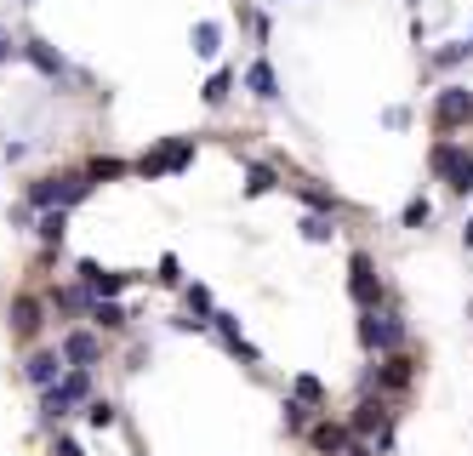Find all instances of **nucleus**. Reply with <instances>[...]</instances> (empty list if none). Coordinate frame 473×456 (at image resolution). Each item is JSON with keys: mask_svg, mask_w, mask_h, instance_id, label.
<instances>
[{"mask_svg": "<svg viewBox=\"0 0 473 456\" xmlns=\"http://www.w3.org/2000/svg\"><path fill=\"white\" fill-rule=\"evenodd\" d=\"M473 125V91L468 86H439L434 91V132L439 137H456Z\"/></svg>", "mask_w": 473, "mask_h": 456, "instance_id": "obj_7", "label": "nucleus"}, {"mask_svg": "<svg viewBox=\"0 0 473 456\" xmlns=\"http://www.w3.org/2000/svg\"><path fill=\"white\" fill-rule=\"evenodd\" d=\"M188 166H194V137H166V143L149 149L132 171L137 177H177V171H188Z\"/></svg>", "mask_w": 473, "mask_h": 456, "instance_id": "obj_8", "label": "nucleus"}, {"mask_svg": "<svg viewBox=\"0 0 473 456\" xmlns=\"http://www.w3.org/2000/svg\"><path fill=\"white\" fill-rule=\"evenodd\" d=\"M297 200H303L308 211H337V217H342V200H337V194H325V188H308V183H297Z\"/></svg>", "mask_w": 473, "mask_h": 456, "instance_id": "obj_23", "label": "nucleus"}, {"mask_svg": "<svg viewBox=\"0 0 473 456\" xmlns=\"http://www.w3.org/2000/svg\"><path fill=\"white\" fill-rule=\"evenodd\" d=\"M348 297H354V308H359V314L383 308V274H376L371 251H354V257H348Z\"/></svg>", "mask_w": 473, "mask_h": 456, "instance_id": "obj_9", "label": "nucleus"}, {"mask_svg": "<svg viewBox=\"0 0 473 456\" xmlns=\"http://www.w3.org/2000/svg\"><path fill=\"white\" fill-rule=\"evenodd\" d=\"M23 52V46H12V35H0V63H6V57H18Z\"/></svg>", "mask_w": 473, "mask_h": 456, "instance_id": "obj_33", "label": "nucleus"}, {"mask_svg": "<svg viewBox=\"0 0 473 456\" xmlns=\"http://www.w3.org/2000/svg\"><path fill=\"white\" fill-rule=\"evenodd\" d=\"M125 171H132L125 160H115V154H98V160L86 166V177H91V183H115V177H125Z\"/></svg>", "mask_w": 473, "mask_h": 456, "instance_id": "obj_26", "label": "nucleus"}, {"mask_svg": "<svg viewBox=\"0 0 473 456\" xmlns=\"http://www.w3.org/2000/svg\"><path fill=\"white\" fill-rule=\"evenodd\" d=\"M23 57L35 63V69L46 74V81H57V86H63V81H74V74H69V63H63V57H57L46 40H23Z\"/></svg>", "mask_w": 473, "mask_h": 456, "instance_id": "obj_15", "label": "nucleus"}, {"mask_svg": "<svg viewBox=\"0 0 473 456\" xmlns=\"http://www.w3.org/2000/svg\"><path fill=\"white\" fill-rule=\"evenodd\" d=\"M405 6H422V0H405Z\"/></svg>", "mask_w": 473, "mask_h": 456, "instance_id": "obj_37", "label": "nucleus"}, {"mask_svg": "<svg viewBox=\"0 0 473 456\" xmlns=\"http://www.w3.org/2000/svg\"><path fill=\"white\" fill-rule=\"evenodd\" d=\"M468 314H473V303H468Z\"/></svg>", "mask_w": 473, "mask_h": 456, "instance_id": "obj_38", "label": "nucleus"}, {"mask_svg": "<svg viewBox=\"0 0 473 456\" xmlns=\"http://www.w3.org/2000/svg\"><path fill=\"white\" fill-rule=\"evenodd\" d=\"M86 400H91V371H63V383L40 394V422H63L74 405H86Z\"/></svg>", "mask_w": 473, "mask_h": 456, "instance_id": "obj_6", "label": "nucleus"}, {"mask_svg": "<svg viewBox=\"0 0 473 456\" xmlns=\"http://www.w3.org/2000/svg\"><path fill=\"white\" fill-rule=\"evenodd\" d=\"M342 456H376V451L366 445V439H354V445H348V451H342Z\"/></svg>", "mask_w": 473, "mask_h": 456, "instance_id": "obj_34", "label": "nucleus"}, {"mask_svg": "<svg viewBox=\"0 0 473 456\" xmlns=\"http://www.w3.org/2000/svg\"><path fill=\"white\" fill-rule=\"evenodd\" d=\"M63 371H69V366H63V354H57V348H35V354L23 359V383H35L40 394L63 383Z\"/></svg>", "mask_w": 473, "mask_h": 456, "instance_id": "obj_13", "label": "nucleus"}, {"mask_svg": "<svg viewBox=\"0 0 473 456\" xmlns=\"http://www.w3.org/2000/svg\"><path fill=\"white\" fill-rule=\"evenodd\" d=\"M268 188H280V171L268 166V160H251V166H245V200L268 194Z\"/></svg>", "mask_w": 473, "mask_h": 456, "instance_id": "obj_19", "label": "nucleus"}, {"mask_svg": "<svg viewBox=\"0 0 473 456\" xmlns=\"http://www.w3.org/2000/svg\"><path fill=\"white\" fill-rule=\"evenodd\" d=\"M348 434H354V439H366L371 451H393V411H388V400L359 394L354 417H348Z\"/></svg>", "mask_w": 473, "mask_h": 456, "instance_id": "obj_4", "label": "nucleus"}, {"mask_svg": "<svg viewBox=\"0 0 473 456\" xmlns=\"http://www.w3.org/2000/svg\"><path fill=\"white\" fill-rule=\"evenodd\" d=\"M154 280H160V286H183V262L166 251V257H160V274H154Z\"/></svg>", "mask_w": 473, "mask_h": 456, "instance_id": "obj_32", "label": "nucleus"}, {"mask_svg": "<svg viewBox=\"0 0 473 456\" xmlns=\"http://www.w3.org/2000/svg\"><path fill=\"white\" fill-rule=\"evenodd\" d=\"M291 394L303 400V405H314V411H320V405H325V383H320V376H308V371H303V376L291 383Z\"/></svg>", "mask_w": 473, "mask_h": 456, "instance_id": "obj_29", "label": "nucleus"}, {"mask_svg": "<svg viewBox=\"0 0 473 456\" xmlns=\"http://www.w3.org/2000/svg\"><path fill=\"white\" fill-rule=\"evenodd\" d=\"M63 228H69V211H40V223H35L40 245H63Z\"/></svg>", "mask_w": 473, "mask_h": 456, "instance_id": "obj_22", "label": "nucleus"}, {"mask_svg": "<svg viewBox=\"0 0 473 456\" xmlns=\"http://www.w3.org/2000/svg\"><path fill=\"white\" fill-rule=\"evenodd\" d=\"M245 91H251L257 103H274V98H280V74H274V63H268V57H257V63L245 69Z\"/></svg>", "mask_w": 473, "mask_h": 456, "instance_id": "obj_16", "label": "nucleus"}, {"mask_svg": "<svg viewBox=\"0 0 473 456\" xmlns=\"http://www.w3.org/2000/svg\"><path fill=\"white\" fill-rule=\"evenodd\" d=\"M337 234H342V217H337V211H308V217H303V240H308V245H331Z\"/></svg>", "mask_w": 473, "mask_h": 456, "instance_id": "obj_17", "label": "nucleus"}, {"mask_svg": "<svg viewBox=\"0 0 473 456\" xmlns=\"http://www.w3.org/2000/svg\"><path fill=\"white\" fill-rule=\"evenodd\" d=\"M428 171H434L439 183H451V194H473V154L456 143V137H434Z\"/></svg>", "mask_w": 473, "mask_h": 456, "instance_id": "obj_3", "label": "nucleus"}, {"mask_svg": "<svg viewBox=\"0 0 473 456\" xmlns=\"http://www.w3.org/2000/svg\"><path fill=\"white\" fill-rule=\"evenodd\" d=\"M428 223H434V206H428V200H422V194H417V200H405V211H400V228H417V234H422Z\"/></svg>", "mask_w": 473, "mask_h": 456, "instance_id": "obj_25", "label": "nucleus"}, {"mask_svg": "<svg viewBox=\"0 0 473 456\" xmlns=\"http://www.w3.org/2000/svg\"><path fill=\"white\" fill-rule=\"evenodd\" d=\"M462 245L473 251V217H468V223H462Z\"/></svg>", "mask_w": 473, "mask_h": 456, "instance_id": "obj_36", "label": "nucleus"}, {"mask_svg": "<svg viewBox=\"0 0 473 456\" xmlns=\"http://www.w3.org/2000/svg\"><path fill=\"white\" fill-rule=\"evenodd\" d=\"M74 280H81V286H86V297H91V303H115V297L125 291V286H132V280L137 274H115V269H98V262H81V269H74Z\"/></svg>", "mask_w": 473, "mask_h": 456, "instance_id": "obj_10", "label": "nucleus"}, {"mask_svg": "<svg viewBox=\"0 0 473 456\" xmlns=\"http://www.w3.org/2000/svg\"><path fill=\"white\" fill-rule=\"evenodd\" d=\"M57 354H63V366H69V371H91L103 359V337L98 331H69V337L57 342Z\"/></svg>", "mask_w": 473, "mask_h": 456, "instance_id": "obj_12", "label": "nucleus"}, {"mask_svg": "<svg viewBox=\"0 0 473 456\" xmlns=\"http://www.w3.org/2000/svg\"><path fill=\"white\" fill-rule=\"evenodd\" d=\"M359 342H366V354H376V359L405 354L411 325H405V314H393V308H371V314H359Z\"/></svg>", "mask_w": 473, "mask_h": 456, "instance_id": "obj_2", "label": "nucleus"}, {"mask_svg": "<svg viewBox=\"0 0 473 456\" xmlns=\"http://www.w3.org/2000/svg\"><path fill=\"white\" fill-rule=\"evenodd\" d=\"M228 91H234V69H217L206 86H200V98H206V108H223L228 103Z\"/></svg>", "mask_w": 473, "mask_h": 456, "instance_id": "obj_21", "label": "nucleus"}, {"mask_svg": "<svg viewBox=\"0 0 473 456\" xmlns=\"http://www.w3.org/2000/svg\"><path fill=\"white\" fill-rule=\"evenodd\" d=\"M91 183L86 171H57V177H35L29 183V206L35 211H69V206H81V200H91Z\"/></svg>", "mask_w": 473, "mask_h": 456, "instance_id": "obj_1", "label": "nucleus"}, {"mask_svg": "<svg viewBox=\"0 0 473 456\" xmlns=\"http://www.w3.org/2000/svg\"><path fill=\"white\" fill-rule=\"evenodd\" d=\"M57 314H81V308H91V297H86V286L74 280V286H52V297H46Z\"/></svg>", "mask_w": 473, "mask_h": 456, "instance_id": "obj_18", "label": "nucleus"}, {"mask_svg": "<svg viewBox=\"0 0 473 456\" xmlns=\"http://www.w3.org/2000/svg\"><path fill=\"white\" fill-rule=\"evenodd\" d=\"M115 400H86V428H115Z\"/></svg>", "mask_w": 473, "mask_h": 456, "instance_id": "obj_30", "label": "nucleus"}, {"mask_svg": "<svg viewBox=\"0 0 473 456\" xmlns=\"http://www.w3.org/2000/svg\"><path fill=\"white\" fill-rule=\"evenodd\" d=\"M280 422H286V434H303L308 439V428H314V405H303V400H286V405H280Z\"/></svg>", "mask_w": 473, "mask_h": 456, "instance_id": "obj_20", "label": "nucleus"}, {"mask_svg": "<svg viewBox=\"0 0 473 456\" xmlns=\"http://www.w3.org/2000/svg\"><path fill=\"white\" fill-rule=\"evenodd\" d=\"M6 325H12V337H18V342H35V337H40V325H46V303H40L35 291L12 297V308H6Z\"/></svg>", "mask_w": 473, "mask_h": 456, "instance_id": "obj_11", "label": "nucleus"}, {"mask_svg": "<svg viewBox=\"0 0 473 456\" xmlns=\"http://www.w3.org/2000/svg\"><path fill=\"white\" fill-rule=\"evenodd\" d=\"M411 383H417V359L411 354H388V359H376L366 371V394H376V400L411 394Z\"/></svg>", "mask_w": 473, "mask_h": 456, "instance_id": "obj_5", "label": "nucleus"}, {"mask_svg": "<svg viewBox=\"0 0 473 456\" xmlns=\"http://www.w3.org/2000/svg\"><path fill=\"white\" fill-rule=\"evenodd\" d=\"M57 456H81V445H74V439H57Z\"/></svg>", "mask_w": 473, "mask_h": 456, "instance_id": "obj_35", "label": "nucleus"}, {"mask_svg": "<svg viewBox=\"0 0 473 456\" xmlns=\"http://www.w3.org/2000/svg\"><path fill=\"white\" fill-rule=\"evenodd\" d=\"M308 445L314 451H320V456H342V451H348L354 445V434H348V422H314V428H308Z\"/></svg>", "mask_w": 473, "mask_h": 456, "instance_id": "obj_14", "label": "nucleus"}, {"mask_svg": "<svg viewBox=\"0 0 473 456\" xmlns=\"http://www.w3.org/2000/svg\"><path fill=\"white\" fill-rule=\"evenodd\" d=\"M468 57H473V40H451V46H439L428 63L434 69H456V63H468Z\"/></svg>", "mask_w": 473, "mask_h": 456, "instance_id": "obj_28", "label": "nucleus"}, {"mask_svg": "<svg viewBox=\"0 0 473 456\" xmlns=\"http://www.w3.org/2000/svg\"><path fill=\"white\" fill-rule=\"evenodd\" d=\"M91 325H98V331H125V308L120 303H91Z\"/></svg>", "mask_w": 473, "mask_h": 456, "instance_id": "obj_27", "label": "nucleus"}, {"mask_svg": "<svg viewBox=\"0 0 473 456\" xmlns=\"http://www.w3.org/2000/svg\"><path fill=\"white\" fill-rule=\"evenodd\" d=\"M183 297H188V308H194V320L211 325V314H217V308H211V291H206V286H183Z\"/></svg>", "mask_w": 473, "mask_h": 456, "instance_id": "obj_31", "label": "nucleus"}, {"mask_svg": "<svg viewBox=\"0 0 473 456\" xmlns=\"http://www.w3.org/2000/svg\"><path fill=\"white\" fill-rule=\"evenodd\" d=\"M223 52V29L217 23H194V57H217Z\"/></svg>", "mask_w": 473, "mask_h": 456, "instance_id": "obj_24", "label": "nucleus"}]
</instances>
